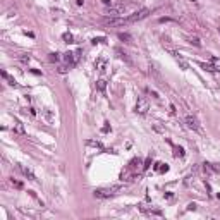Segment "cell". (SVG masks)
I'll list each match as a JSON object with an SVG mask.
<instances>
[{"label":"cell","instance_id":"cell-1","mask_svg":"<svg viewBox=\"0 0 220 220\" xmlns=\"http://www.w3.org/2000/svg\"><path fill=\"white\" fill-rule=\"evenodd\" d=\"M124 189L122 184H112V186H107V188H98L93 191V196L98 199H107V198H112L115 196L117 192H120Z\"/></svg>","mask_w":220,"mask_h":220},{"label":"cell","instance_id":"cell-2","mask_svg":"<svg viewBox=\"0 0 220 220\" xmlns=\"http://www.w3.org/2000/svg\"><path fill=\"white\" fill-rule=\"evenodd\" d=\"M150 16V9H139V10H136V12H132L131 16H127L126 19H127V22L129 24H132V22H138V21H143V19H146V17Z\"/></svg>","mask_w":220,"mask_h":220},{"label":"cell","instance_id":"cell-3","mask_svg":"<svg viewBox=\"0 0 220 220\" xmlns=\"http://www.w3.org/2000/svg\"><path fill=\"white\" fill-rule=\"evenodd\" d=\"M124 12H126V5H110L103 14H105V16H108L110 19H113V17H120Z\"/></svg>","mask_w":220,"mask_h":220},{"label":"cell","instance_id":"cell-4","mask_svg":"<svg viewBox=\"0 0 220 220\" xmlns=\"http://www.w3.org/2000/svg\"><path fill=\"white\" fill-rule=\"evenodd\" d=\"M148 108H150V103H148V100L144 98V96H138V102H136V112L141 113V115H144V113L148 112Z\"/></svg>","mask_w":220,"mask_h":220},{"label":"cell","instance_id":"cell-5","mask_svg":"<svg viewBox=\"0 0 220 220\" xmlns=\"http://www.w3.org/2000/svg\"><path fill=\"white\" fill-rule=\"evenodd\" d=\"M184 122H186V127H188V129H191V131H199V122H198V119H196V117L188 115V117L184 119Z\"/></svg>","mask_w":220,"mask_h":220},{"label":"cell","instance_id":"cell-6","mask_svg":"<svg viewBox=\"0 0 220 220\" xmlns=\"http://www.w3.org/2000/svg\"><path fill=\"white\" fill-rule=\"evenodd\" d=\"M78 57H79V52H76V53H71V52H67V53L64 55V60L67 62V64H69V67H71V65H74V64H76Z\"/></svg>","mask_w":220,"mask_h":220},{"label":"cell","instance_id":"cell-7","mask_svg":"<svg viewBox=\"0 0 220 220\" xmlns=\"http://www.w3.org/2000/svg\"><path fill=\"white\" fill-rule=\"evenodd\" d=\"M14 132L16 134H24L26 132V129H24V126H22V122H21V120H17V119H14Z\"/></svg>","mask_w":220,"mask_h":220},{"label":"cell","instance_id":"cell-8","mask_svg":"<svg viewBox=\"0 0 220 220\" xmlns=\"http://www.w3.org/2000/svg\"><path fill=\"white\" fill-rule=\"evenodd\" d=\"M2 78L5 79V81L9 82L10 86H14V88H17V86H19V84H17V81H16V79H14V78H12V76H10V74H7L5 71H2Z\"/></svg>","mask_w":220,"mask_h":220},{"label":"cell","instance_id":"cell-9","mask_svg":"<svg viewBox=\"0 0 220 220\" xmlns=\"http://www.w3.org/2000/svg\"><path fill=\"white\" fill-rule=\"evenodd\" d=\"M105 65H107V58H98V60L95 62V67H96V71H100V72H103L105 71Z\"/></svg>","mask_w":220,"mask_h":220},{"label":"cell","instance_id":"cell-10","mask_svg":"<svg viewBox=\"0 0 220 220\" xmlns=\"http://www.w3.org/2000/svg\"><path fill=\"white\" fill-rule=\"evenodd\" d=\"M96 89H98L102 95H105V89H107V81L105 79H98V81H96Z\"/></svg>","mask_w":220,"mask_h":220},{"label":"cell","instance_id":"cell-11","mask_svg":"<svg viewBox=\"0 0 220 220\" xmlns=\"http://www.w3.org/2000/svg\"><path fill=\"white\" fill-rule=\"evenodd\" d=\"M175 62H177V64L181 65L182 69H189V62H188V60H184V58H182V57H181V55H179V53L175 55Z\"/></svg>","mask_w":220,"mask_h":220},{"label":"cell","instance_id":"cell-12","mask_svg":"<svg viewBox=\"0 0 220 220\" xmlns=\"http://www.w3.org/2000/svg\"><path fill=\"white\" fill-rule=\"evenodd\" d=\"M21 172H22V174L26 175V177L29 179V181H33V182L36 181V177H34V174H33V172L29 170V168H26V167H21Z\"/></svg>","mask_w":220,"mask_h":220},{"label":"cell","instance_id":"cell-13","mask_svg":"<svg viewBox=\"0 0 220 220\" xmlns=\"http://www.w3.org/2000/svg\"><path fill=\"white\" fill-rule=\"evenodd\" d=\"M119 38L124 41V43H132V36H131L129 33H120V34H119Z\"/></svg>","mask_w":220,"mask_h":220},{"label":"cell","instance_id":"cell-14","mask_svg":"<svg viewBox=\"0 0 220 220\" xmlns=\"http://www.w3.org/2000/svg\"><path fill=\"white\" fill-rule=\"evenodd\" d=\"M212 65L215 67V71H220V57H212Z\"/></svg>","mask_w":220,"mask_h":220},{"label":"cell","instance_id":"cell-15","mask_svg":"<svg viewBox=\"0 0 220 220\" xmlns=\"http://www.w3.org/2000/svg\"><path fill=\"white\" fill-rule=\"evenodd\" d=\"M86 144H88V146H95V148H100V150H103V144L100 143V141H91V139H88V141H86Z\"/></svg>","mask_w":220,"mask_h":220},{"label":"cell","instance_id":"cell-16","mask_svg":"<svg viewBox=\"0 0 220 220\" xmlns=\"http://www.w3.org/2000/svg\"><path fill=\"white\" fill-rule=\"evenodd\" d=\"M115 52H117V55H119V57H120V58H122V60H126V62H127V64H131V58H129V57H127V53H124V52H122V50H119V48H117V50H115Z\"/></svg>","mask_w":220,"mask_h":220},{"label":"cell","instance_id":"cell-17","mask_svg":"<svg viewBox=\"0 0 220 220\" xmlns=\"http://www.w3.org/2000/svg\"><path fill=\"white\" fill-rule=\"evenodd\" d=\"M155 168H157L158 172H167L168 170V165L167 163H157V165H155Z\"/></svg>","mask_w":220,"mask_h":220},{"label":"cell","instance_id":"cell-18","mask_svg":"<svg viewBox=\"0 0 220 220\" xmlns=\"http://www.w3.org/2000/svg\"><path fill=\"white\" fill-rule=\"evenodd\" d=\"M62 40H64L65 43H72V40H74V36H72L71 33H64V34H62Z\"/></svg>","mask_w":220,"mask_h":220},{"label":"cell","instance_id":"cell-19","mask_svg":"<svg viewBox=\"0 0 220 220\" xmlns=\"http://www.w3.org/2000/svg\"><path fill=\"white\" fill-rule=\"evenodd\" d=\"M174 157H184V150L181 146H174Z\"/></svg>","mask_w":220,"mask_h":220},{"label":"cell","instance_id":"cell-20","mask_svg":"<svg viewBox=\"0 0 220 220\" xmlns=\"http://www.w3.org/2000/svg\"><path fill=\"white\" fill-rule=\"evenodd\" d=\"M19 60L22 62V64H29L31 62V57L28 53H22V55H19Z\"/></svg>","mask_w":220,"mask_h":220},{"label":"cell","instance_id":"cell-21","mask_svg":"<svg viewBox=\"0 0 220 220\" xmlns=\"http://www.w3.org/2000/svg\"><path fill=\"white\" fill-rule=\"evenodd\" d=\"M199 65H201L203 69H206V71H208V72H215V67H213L212 64H205V62H201V64H199Z\"/></svg>","mask_w":220,"mask_h":220},{"label":"cell","instance_id":"cell-22","mask_svg":"<svg viewBox=\"0 0 220 220\" xmlns=\"http://www.w3.org/2000/svg\"><path fill=\"white\" fill-rule=\"evenodd\" d=\"M10 184H12L16 189H22V182H19V181H14V179H10Z\"/></svg>","mask_w":220,"mask_h":220},{"label":"cell","instance_id":"cell-23","mask_svg":"<svg viewBox=\"0 0 220 220\" xmlns=\"http://www.w3.org/2000/svg\"><path fill=\"white\" fill-rule=\"evenodd\" d=\"M158 22H175V19H172V17H160Z\"/></svg>","mask_w":220,"mask_h":220},{"label":"cell","instance_id":"cell-24","mask_svg":"<svg viewBox=\"0 0 220 220\" xmlns=\"http://www.w3.org/2000/svg\"><path fill=\"white\" fill-rule=\"evenodd\" d=\"M58 58H60V57H58V53H50L48 60H50V62H58Z\"/></svg>","mask_w":220,"mask_h":220},{"label":"cell","instance_id":"cell-25","mask_svg":"<svg viewBox=\"0 0 220 220\" xmlns=\"http://www.w3.org/2000/svg\"><path fill=\"white\" fill-rule=\"evenodd\" d=\"M189 43H192L194 47H199V40L196 36H192V38H189Z\"/></svg>","mask_w":220,"mask_h":220},{"label":"cell","instance_id":"cell-26","mask_svg":"<svg viewBox=\"0 0 220 220\" xmlns=\"http://www.w3.org/2000/svg\"><path fill=\"white\" fill-rule=\"evenodd\" d=\"M150 163H151V158H146V162H144V165H143L144 170H148V168H150Z\"/></svg>","mask_w":220,"mask_h":220},{"label":"cell","instance_id":"cell-27","mask_svg":"<svg viewBox=\"0 0 220 220\" xmlns=\"http://www.w3.org/2000/svg\"><path fill=\"white\" fill-rule=\"evenodd\" d=\"M67 71H69V69L65 67V65H60V67H58V72H60V74H65Z\"/></svg>","mask_w":220,"mask_h":220},{"label":"cell","instance_id":"cell-28","mask_svg":"<svg viewBox=\"0 0 220 220\" xmlns=\"http://www.w3.org/2000/svg\"><path fill=\"white\" fill-rule=\"evenodd\" d=\"M102 41H105V38H93V43H102Z\"/></svg>","mask_w":220,"mask_h":220},{"label":"cell","instance_id":"cell-29","mask_svg":"<svg viewBox=\"0 0 220 220\" xmlns=\"http://www.w3.org/2000/svg\"><path fill=\"white\" fill-rule=\"evenodd\" d=\"M188 210H196V205H194V203H191V205L188 206Z\"/></svg>","mask_w":220,"mask_h":220},{"label":"cell","instance_id":"cell-30","mask_svg":"<svg viewBox=\"0 0 220 220\" xmlns=\"http://www.w3.org/2000/svg\"><path fill=\"white\" fill-rule=\"evenodd\" d=\"M103 3H105V5H112V0H102Z\"/></svg>","mask_w":220,"mask_h":220},{"label":"cell","instance_id":"cell-31","mask_svg":"<svg viewBox=\"0 0 220 220\" xmlns=\"http://www.w3.org/2000/svg\"><path fill=\"white\" fill-rule=\"evenodd\" d=\"M218 33H220V28H218Z\"/></svg>","mask_w":220,"mask_h":220}]
</instances>
